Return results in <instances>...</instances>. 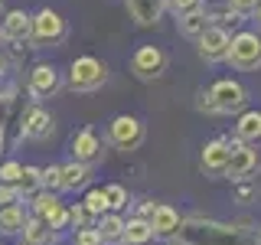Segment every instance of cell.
<instances>
[{"label": "cell", "mask_w": 261, "mask_h": 245, "mask_svg": "<svg viewBox=\"0 0 261 245\" xmlns=\"http://www.w3.org/2000/svg\"><path fill=\"white\" fill-rule=\"evenodd\" d=\"M255 16H258V27H261V4L255 7Z\"/></svg>", "instance_id": "cell-40"}, {"label": "cell", "mask_w": 261, "mask_h": 245, "mask_svg": "<svg viewBox=\"0 0 261 245\" xmlns=\"http://www.w3.org/2000/svg\"><path fill=\"white\" fill-rule=\"evenodd\" d=\"M206 92H209V102L216 108V114H235V111H245V105H248V92L235 79H219Z\"/></svg>", "instance_id": "cell-4"}, {"label": "cell", "mask_w": 261, "mask_h": 245, "mask_svg": "<svg viewBox=\"0 0 261 245\" xmlns=\"http://www.w3.org/2000/svg\"><path fill=\"white\" fill-rule=\"evenodd\" d=\"M167 10H173L176 16H186L193 10H202V0H167Z\"/></svg>", "instance_id": "cell-31"}, {"label": "cell", "mask_w": 261, "mask_h": 245, "mask_svg": "<svg viewBox=\"0 0 261 245\" xmlns=\"http://www.w3.org/2000/svg\"><path fill=\"white\" fill-rule=\"evenodd\" d=\"M23 242L27 245H56L59 242V232H56L49 223H43V219H27V226H23Z\"/></svg>", "instance_id": "cell-21"}, {"label": "cell", "mask_w": 261, "mask_h": 245, "mask_svg": "<svg viewBox=\"0 0 261 245\" xmlns=\"http://www.w3.org/2000/svg\"><path fill=\"white\" fill-rule=\"evenodd\" d=\"M167 53H163L160 46H137L134 49V56H130V72H134L141 82H153V79H160L163 72H167Z\"/></svg>", "instance_id": "cell-7"}, {"label": "cell", "mask_w": 261, "mask_h": 245, "mask_svg": "<svg viewBox=\"0 0 261 245\" xmlns=\"http://www.w3.org/2000/svg\"><path fill=\"white\" fill-rule=\"evenodd\" d=\"M72 245H101V239H98L95 226H85V229H75V235H72Z\"/></svg>", "instance_id": "cell-32"}, {"label": "cell", "mask_w": 261, "mask_h": 245, "mask_svg": "<svg viewBox=\"0 0 261 245\" xmlns=\"http://www.w3.org/2000/svg\"><path fill=\"white\" fill-rule=\"evenodd\" d=\"M258 163H261V157H258L255 147L235 141L232 144V157H228V167H225V177L232 180V183H239V180H251V174L258 170Z\"/></svg>", "instance_id": "cell-10"}, {"label": "cell", "mask_w": 261, "mask_h": 245, "mask_svg": "<svg viewBox=\"0 0 261 245\" xmlns=\"http://www.w3.org/2000/svg\"><path fill=\"white\" fill-rule=\"evenodd\" d=\"M124 4L137 27H157L167 13V0H124Z\"/></svg>", "instance_id": "cell-17"}, {"label": "cell", "mask_w": 261, "mask_h": 245, "mask_svg": "<svg viewBox=\"0 0 261 245\" xmlns=\"http://www.w3.org/2000/svg\"><path fill=\"white\" fill-rule=\"evenodd\" d=\"M88 180H92V167H85V163H65L59 167V190L62 193H75L82 186H88Z\"/></svg>", "instance_id": "cell-20"}, {"label": "cell", "mask_w": 261, "mask_h": 245, "mask_svg": "<svg viewBox=\"0 0 261 245\" xmlns=\"http://www.w3.org/2000/svg\"><path fill=\"white\" fill-rule=\"evenodd\" d=\"M196 108L206 111V114H216V108H212V102H209V92H206V88H199V95H196Z\"/></svg>", "instance_id": "cell-37"}, {"label": "cell", "mask_w": 261, "mask_h": 245, "mask_svg": "<svg viewBox=\"0 0 261 245\" xmlns=\"http://www.w3.org/2000/svg\"><path fill=\"white\" fill-rule=\"evenodd\" d=\"M0 154H4V128H0Z\"/></svg>", "instance_id": "cell-41"}, {"label": "cell", "mask_w": 261, "mask_h": 245, "mask_svg": "<svg viewBox=\"0 0 261 245\" xmlns=\"http://www.w3.org/2000/svg\"><path fill=\"white\" fill-rule=\"evenodd\" d=\"M261 4V0H225V7L228 10H235L239 16H248V13H255V7Z\"/></svg>", "instance_id": "cell-34"}, {"label": "cell", "mask_w": 261, "mask_h": 245, "mask_svg": "<svg viewBox=\"0 0 261 245\" xmlns=\"http://www.w3.org/2000/svg\"><path fill=\"white\" fill-rule=\"evenodd\" d=\"M65 36H69V27H65V20L56 10L43 7L39 13H33V33H30V39L36 46H62Z\"/></svg>", "instance_id": "cell-5"}, {"label": "cell", "mask_w": 261, "mask_h": 245, "mask_svg": "<svg viewBox=\"0 0 261 245\" xmlns=\"http://www.w3.org/2000/svg\"><path fill=\"white\" fill-rule=\"evenodd\" d=\"M20 177H23V163H16V160H7L4 167H0V183H7V186H16V183H20Z\"/></svg>", "instance_id": "cell-29"}, {"label": "cell", "mask_w": 261, "mask_h": 245, "mask_svg": "<svg viewBox=\"0 0 261 245\" xmlns=\"http://www.w3.org/2000/svg\"><path fill=\"white\" fill-rule=\"evenodd\" d=\"M39 190L59 193V167H43L39 170Z\"/></svg>", "instance_id": "cell-30"}, {"label": "cell", "mask_w": 261, "mask_h": 245, "mask_svg": "<svg viewBox=\"0 0 261 245\" xmlns=\"http://www.w3.org/2000/svg\"><path fill=\"white\" fill-rule=\"evenodd\" d=\"M108 82V65L95 56H79L69 65V88L72 92H95Z\"/></svg>", "instance_id": "cell-3"}, {"label": "cell", "mask_w": 261, "mask_h": 245, "mask_svg": "<svg viewBox=\"0 0 261 245\" xmlns=\"http://www.w3.org/2000/svg\"><path fill=\"white\" fill-rule=\"evenodd\" d=\"M235 141L248 144V147L261 144V111L258 108H245L239 114V121H235Z\"/></svg>", "instance_id": "cell-18"}, {"label": "cell", "mask_w": 261, "mask_h": 245, "mask_svg": "<svg viewBox=\"0 0 261 245\" xmlns=\"http://www.w3.org/2000/svg\"><path fill=\"white\" fill-rule=\"evenodd\" d=\"M153 229V239H176L179 226H183V216H179V209H173L170 203H157V209H153V216L147 219Z\"/></svg>", "instance_id": "cell-14"}, {"label": "cell", "mask_w": 261, "mask_h": 245, "mask_svg": "<svg viewBox=\"0 0 261 245\" xmlns=\"http://www.w3.org/2000/svg\"><path fill=\"white\" fill-rule=\"evenodd\" d=\"M16 203H23V196L16 193V186L0 183V209H4V206H16Z\"/></svg>", "instance_id": "cell-35"}, {"label": "cell", "mask_w": 261, "mask_h": 245, "mask_svg": "<svg viewBox=\"0 0 261 245\" xmlns=\"http://www.w3.org/2000/svg\"><path fill=\"white\" fill-rule=\"evenodd\" d=\"M176 242L179 245H255V239L245 229L202 216H186L176 232Z\"/></svg>", "instance_id": "cell-1"}, {"label": "cell", "mask_w": 261, "mask_h": 245, "mask_svg": "<svg viewBox=\"0 0 261 245\" xmlns=\"http://www.w3.org/2000/svg\"><path fill=\"white\" fill-rule=\"evenodd\" d=\"M144 137H147V131H144V121L141 118H134V114H118V118L108 125V141L111 147H118V151H137V147L144 144Z\"/></svg>", "instance_id": "cell-6"}, {"label": "cell", "mask_w": 261, "mask_h": 245, "mask_svg": "<svg viewBox=\"0 0 261 245\" xmlns=\"http://www.w3.org/2000/svg\"><path fill=\"white\" fill-rule=\"evenodd\" d=\"M33 33V16L27 10H7L0 20V39H10V43H27Z\"/></svg>", "instance_id": "cell-16"}, {"label": "cell", "mask_w": 261, "mask_h": 245, "mask_svg": "<svg viewBox=\"0 0 261 245\" xmlns=\"http://www.w3.org/2000/svg\"><path fill=\"white\" fill-rule=\"evenodd\" d=\"M228 43H232V33H228V30H222V27H209L199 39H196V49H199V56H202L206 62H225Z\"/></svg>", "instance_id": "cell-11"}, {"label": "cell", "mask_w": 261, "mask_h": 245, "mask_svg": "<svg viewBox=\"0 0 261 245\" xmlns=\"http://www.w3.org/2000/svg\"><path fill=\"white\" fill-rule=\"evenodd\" d=\"M105 196H108V209L111 212H121L127 206V190L121 183H108V186H105Z\"/></svg>", "instance_id": "cell-27"}, {"label": "cell", "mask_w": 261, "mask_h": 245, "mask_svg": "<svg viewBox=\"0 0 261 245\" xmlns=\"http://www.w3.org/2000/svg\"><path fill=\"white\" fill-rule=\"evenodd\" d=\"M72 160L85 163V167L101 160V141H98V134L92 128H82L79 134H72Z\"/></svg>", "instance_id": "cell-15"}, {"label": "cell", "mask_w": 261, "mask_h": 245, "mask_svg": "<svg viewBox=\"0 0 261 245\" xmlns=\"http://www.w3.org/2000/svg\"><path fill=\"white\" fill-rule=\"evenodd\" d=\"M65 226H72V229H85L88 226V212L82 209V203L65 206Z\"/></svg>", "instance_id": "cell-28"}, {"label": "cell", "mask_w": 261, "mask_h": 245, "mask_svg": "<svg viewBox=\"0 0 261 245\" xmlns=\"http://www.w3.org/2000/svg\"><path fill=\"white\" fill-rule=\"evenodd\" d=\"M27 219H30V209L27 206H4L0 209V232L4 235H16V232H23V226H27Z\"/></svg>", "instance_id": "cell-24"}, {"label": "cell", "mask_w": 261, "mask_h": 245, "mask_svg": "<svg viewBox=\"0 0 261 245\" xmlns=\"http://www.w3.org/2000/svg\"><path fill=\"white\" fill-rule=\"evenodd\" d=\"M4 72H7V62H4V56H0V76H4Z\"/></svg>", "instance_id": "cell-39"}, {"label": "cell", "mask_w": 261, "mask_h": 245, "mask_svg": "<svg viewBox=\"0 0 261 245\" xmlns=\"http://www.w3.org/2000/svg\"><path fill=\"white\" fill-rule=\"evenodd\" d=\"M13 92H0V128L7 125V118H10V108H13Z\"/></svg>", "instance_id": "cell-36"}, {"label": "cell", "mask_w": 261, "mask_h": 245, "mask_svg": "<svg viewBox=\"0 0 261 245\" xmlns=\"http://www.w3.org/2000/svg\"><path fill=\"white\" fill-rule=\"evenodd\" d=\"M20 245H27V242H20Z\"/></svg>", "instance_id": "cell-44"}, {"label": "cell", "mask_w": 261, "mask_h": 245, "mask_svg": "<svg viewBox=\"0 0 261 245\" xmlns=\"http://www.w3.org/2000/svg\"><path fill=\"white\" fill-rule=\"evenodd\" d=\"M59 69L49 62H39L30 69V82H27V92L33 95V102H43V98H53L59 92Z\"/></svg>", "instance_id": "cell-9"}, {"label": "cell", "mask_w": 261, "mask_h": 245, "mask_svg": "<svg viewBox=\"0 0 261 245\" xmlns=\"http://www.w3.org/2000/svg\"><path fill=\"white\" fill-rule=\"evenodd\" d=\"M153 209H157V203H153V200H141V203H137V219H150Z\"/></svg>", "instance_id": "cell-38"}, {"label": "cell", "mask_w": 261, "mask_h": 245, "mask_svg": "<svg viewBox=\"0 0 261 245\" xmlns=\"http://www.w3.org/2000/svg\"><path fill=\"white\" fill-rule=\"evenodd\" d=\"M53 131H56V118L46 108L33 105V108L23 114L20 137H27V141H46V137H53Z\"/></svg>", "instance_id": "cell-13"}, {"label": "cell", "mask_w": 261, "mask_h": 245, "mask_svg": "<svg viewBox=\"0 0 261 245\" xmlns=\"http://www.w3.org/2000/svg\"><path fill=\"white\" fill-rule=\"evenodd\" d=\"M225 62L239 72H255L261 69V33L258 30H242L232 36L228 43V56Z\"/></svg>", "instance_id": "cell-2"}, {"label": "cell", "mask_w": 261, "mask_h": 245, "mask_svg": "<svg viewBox=\"0 0 261 245\" xmlns=\"http://www.w3.org/2000/svg\"><path fill=\"white\" fill-rule=\"evenodd\" d=\"M258 196V186L251 183V180H239V183H235V200L239 203H251Z\"/></svg>", "instance_id": "cell-33"}, {"label": "cell", "mask_w": 261, "mask_h": 245, "mask_svg": "<svg viewBox=\"0 0 261 245\" xmlns=\"http://www.w3.org/2000/svg\"><path fill=\"white\" fill-rule=\"evenodd\" d=\"M0 7H4V0H0Z\"/></svg>", "instance_id": "cell-43"}, {"label": "cell", "mask_w": 261, "mask_h": 245, "mask_svg": "<svg viewBox=\"0 0 261 245\" xmlns=\"http://www.w3.org/2000/svg\"><path fill=\"white\" fill-rule=\"evenodd\" d=\"M228 157H232V141H222V137L209 141L206 147H202V154H199L202 174H209V177H225Z\"/></svg>", "instance_id": "cell-12"}, {"label": "cell", "mask_w": 261, "mask_h": 245, "mask_svg": "<svg viewBox=\"0 0 261 245\" xmlns=\"http://www.w3.org/2000/svg\"><path fill=\"white\" fill-rule=\"evenodd\" d=\"M30 216L49 223L56 232H59V229H65V206H62L59 196L49 193V190H36V193L30 196Z\"/></svg>", "instance_id": "cell-8"}, {"label": "cell", "mask_w": 261, "mask_h": 245, "mask_svg": "<svg viewBox=\"0 0 261 245\" xmlns=\"http://www.w3.org/2000/svg\"><path fill=\"white\" fill-rule=\"evenodd\" d=\"M209 27H212V23H209L206 10H193L186 16H176V30H179V36H186V39H199Z\"/></svg>", "instance_id": "cell-22"}, {"label": "cell", "mask_w": 261, "mask_h": 245, "mask_svg": "<svg viewBox=\"0 0 261 245\" xmlns=\"http://www.w3.org/2000/svg\"><path fill=\"white\" fill-rule=\"evenodd\" d=\"M124 223L127 219L121 212H105L101 219H95V232L101 245H121V235H124Z\"/></svg>", "instance_id": "cell-19"}, {"label": "cell", "mask_w": 261, "mask_h": 245, "mask_svg": "<svg viewBox=\"0 0 261 245\" xmlns=\"http://www.w3.org/2000/svg\"><path fill=\"white\" fill-rule=\"evenodd\" d=\"M82 209L88 212V219H101L108 209V196H105V186H92V190L85 193V200H82Z\"/></svg>", "instance_id": "cell-25"}, {"label": "cell", "mask_w": 261, "mask_h": 245, "mask_svg": "<svg viewBox=\"0 0 261 245\" xmlns=\"http://www.w3.org/2000/svg\"><path fill=\"white\" fill-rule=\"evenodd\" d=\"M39 190V167H23V177L16 183V193L20 196H33Z\"/></svg>", "instance_id": "cell-26"}, {"label": "cell", "mask_w": 261, "mask_h": 245, "mask_svg": "<svg viewBox=\"0 0 261 245\" xmlns=\"http://www.w3.org/2000/svg\"><path fill=\"white\" fill-rule=\"evenodd\" d=\"M255 245H261V229H258V235H255Z\"/></svg>", "instance_id": "cell-42"}, {"label": "cell", "mask_w": 261, "mask_h": 245, "mask_svg": "<svg viewBox=\"0 0 261 245\" xmlns=\"http://www.w3.org/2000/svg\"><path fill=\"white\" fill-rule=\"evenodd\" d=\"M153 242V229L147 219H127L124 223V235H121V245H150Z\"/></svg>", "instance_id": "cell-23"}]
</instances>
